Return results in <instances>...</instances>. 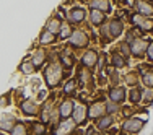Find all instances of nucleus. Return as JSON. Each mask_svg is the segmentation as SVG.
I'll list each match as a JSON object with an SVG mask.
<instances>
[{"instance_id":"f257e3e1","label":"nucleus","mask_w":153,"mask_h":135,"mask_svg":"<svg viewBox=\"0 0 153 135\" xmlns=\"http://www.w3.org/2000/svg\"><path fill=\"white\" fill-rule=\"evenodd\" d=\"M65 73H67V70L64 68V65H62L59 60L49 62V64L42 68V80H44L46 86L49 90H56L64 83Z\"/></svg>"},{"instance_id":"f03ea898","label":"nucleus","mask_w":153,"mask_h":135,"mask_svg":"<svg viewBox=\"0 0 153 135\" xmlns=\"http://www.w3.org/2000/svg\"><path fill=\"white\" fill-rule=\"evenodd\" d=\"M91 41L93 39L86 30H83V28H75L74 33H72V36L67 39V44L75 50H86L91 46Z\"/></svg>"},{"instance_id":"7ed1b4c3","label":"nucleus","mask_w":153,"mask_h":135,"mask_svg":"<svg viewBox=\"0 0 153 135\" xmlns=\"http://www.w3.org/2000/svg\"><path fill=\"white\" fill-rule=\"evenodd\" d=\"M88 13L90 10L85 8V7L82 5H72L70 8L67 10V20L70 24H74V26H80V24H83L85 21H88Z\"/></svg>"},{"instance_id":"20e7f679","label":"nucleus","mask_w":153,"mask_h":135,"mask_svg":"<svg viewBox=\"0 0 153 135\" xmlns=\"http://www.w3.org/2000/svg\"><path fill=\"white\" fill-rule=\"evenodd\" d=\"M143 125H145L143 117L132 116V117H126L121 122V130H122V134H127V135H137L143 129Z\"/></svg>"},{"instance_id":"39448f33","label":"nucleus","mask_w":153,"mask_h":135,"mask_svg":"<svg viewBox=\"0 0 153 135\" xmlns=\"http://www.w3.org/2000/svg\"><path fill=\"white\" fill-rule=\"evenodd\" d=\"M100 52L101 50H98L96 47H88V49L80 56L78 64L83 65V67H88V68H93L94 70V68H96V64H98V59H100Z\"/></svg>"},{"instance_id":"423d86ee","label":"nucleus","mask_w":153,"mask_h":135,"mask_svg":"<svg viewBox=\"0 0 153 135\" xmlns=\"http://www.w3.org/2000/svg\"><path fill=\"white\" fill-rule=\"evenodd\" d=\"M39 111H41V106H39L38 99H31V98H25V99L20 101V112L26 117H34V116H39Z\"/></svg>"},{"instance_id":"0eeeda50","label":"nucleus","mask_w":153,"mask_h":135,"mask_svg":"<svg viewBox=\"0 0 153 135\" xmlns=\"http://www.w3.org/2000/svg\"><path fill=\"white\" fill-rule=\"evenodd\" d=\"M148 42H150V39H147L143 36V38H138L135 41L130 42V50H132V59L135 60H142L145 59V56H147V47H148Z\"/></svg>"},{"instance_id":"6e6552de","label":"nucleus","mask_w":153,"mask_h":135,"mask_svg":"<svg viewBox=\"0 0 153 135\" xmlns=\"http://www.w3.org/2000/svg\"><path fill=\"white\" fill-rule=\"evenodd\" d=\"M108 26H109V31H111V36L114 39H119L127 31L126 21H124L122 16H111L108 20Z\"/></svg>"},{"instance_id":"1a4fd4ad","label":"nucleus","mask_w":153,"mask_h":135,"mask_svg":"<svg viewBox=\"0 0 153 135\" xmlns=\"http://www.w3.org/2000/svg\"><path fill=\"white\" fill-rule=\"evenodd\" d=\"M30 59L33 60V64L36 65V68L42 70L47 64H49V50H46V47H39V49H34L30 54Z\"/></svg>"},{"instance_id":"9d476101","label":"nucleus","mask_w":153,"mask_h":135,"mask_svg":"<svg viewBox=\"0 0 153 135\" xmlns=\"http://www.w3.org/2000/svg\"><path fill=\"white\" fill-rule=\"evenodd\" d=\"M104 114H108L106 111V103L101 99H94L91 103L88 104V117L90 120H93V122H96L100 117H103Z\"/></svg>"},{"instance_id":"9b49d317","label":"nucleus","mask_w":153,"mask_h":135,"mask_svg":"<svg viewBox=\"0 0 153 135\" xmlns=\"http://www.w3.org/2000/svg\"><path fill=\"white\" fill-rule=\"evenodd\" d=\"M76 78H78V82H80V86H88V85H96V83H93V82H96V80H93L94 78V73H93V68H88V67H83V65H80L78 64V67H76Z\"/></svg>"},{"instance_id":"f8f14e48","label":"nucleus","mask_w":153,"mask_h":135,"mask_svg":"<svg viewBox=\"0 0 153 135\" xmlns=\"http://www.w3.org/2000/svg\"><path fill=\"white\" fill-rule=\"evenodd\" d=\"M106 96L109 101H114V103L124 104L127 101V90L126 86L117 85V86H109L106 91Z\"/></svg>"},{"instance_id":"ddd939ff","label":"nucleus","mask_w":153,"mask_h":135,"mask_svg":"<svg viewBox=\"0 0 153 135\" xmlns=\"http://www.w3.org/2000/svg\"><path fill=\"white\" fill-rule=\"evenodd\" d=\"M76 124L74 119H62L59 124H57L56 127H54V132L52 135H72L76 130Z\"/></svg>"},{"instance_id":"4468645a","label":"nucleus","mask_w":153,"mask_h":135,"mask_svg":"<svg viewBox=\"0 0 153 135\" xmlns=\"http://www.w3.org/2000/svg\"><path fill=\"white\" fill-rule=\"evenodd\" d=\"M90 10V13H88V23H90V26L91 28H100V26H103V24H106L108 23V15L104 12H101V10H96V8H88Z\"/></svg>"},{"instance_id":"2eb2a0df","label":"nucleus","mask_w":153,"mask_h":135,"mask_svg":"<svg viewBox=\"0 0 153 135\" xmlns=\"http://www.w3.org/2000/svg\"><path fill=\"white\" fill-rule=\"evenodd\" d=\"M72 119L75 120L76 125H85V124L90 120V117H88V106H86L85 103H76L75 109H74V114H72Z\"/></svg>"},{"instance_id":"dca6fc26","label":"nucleus","mask_w":153,"mask_h":135,"mask_svg":"<svg viewBox=\"0 0 153 135\" xmlns=\"http://www.w3.org/2000/svg\"><path fill=\"white\" fill-rule=\"evenodd\" d=\"M56 106H57V103L54 101V98L46 99L44 104L41 106V111H39V120H41V122H44L46 125H47V124H51L52 112H54V109H56Z\"/></svg>"},{"instance_id":"f3484780","label":"nucleus","mask_w":153,"mask_h":135,"mask_svg":"<svg viewBox=\"0 0 153 135\" xmlns=\"http://www.w3.org/2000/svg\"><path fill=\"white\" fill-rule=\"evenodd\" d=\"M75 101L72 99L70 96H65L64 99H60L59 103V111H60V119H70L72 114H74L75 109Z\"/></svg>"},{"instance_id":"a211bd4d","label":"nucleus","mask_w":153,"mask_h":135,"mask_svg":"<svg viewBox=\"0 0 153 135\" xmlns=\"http://www.w3.org/2000/svg\"><path fill=\"white\" fill-rule=\"evenodd\" d=\"M109 65H112V67L117 68V70H122V68H126L127 65H129V59H126V57H124L121 52H117V49L114 47V49L109 52Z\"/></svg>"},{"instance_id":"6ab92c4d","label":"nucleus","mask_w":153,"mask_h":135,"mask_svg":"<svg viewBox=\"0 0 153 135\" xmlns=\"http://www.w3.org/2000/svg\"><path fill=\"white\" fill-rule=\"evenodd\" d=\"M62 24H64V20H62L57 13H54V15H51L49 18H47V21L44 24V30H47V31H51V33H54V34L59 36V33L62 30Z\"/></svg>"},{"instance_id":"aec40b11","label":"nucleus","mask_w":153,"mask_h":135,"mask_svg":"<svg viewBox=\"0 0 153 135\" xmlns=\"http://www.w3.org/2000/svg\"><path fill=\"white\" fill-rule=\"evenodd\" d=\"M56 42H59V36L54 34V33L47 31V30H42L38 36V44L41 47H49V46H54Z\"/></svg>"},{"instance_id":"412c9836","label":"nucleus","mask_w":153,"mask_h":135,"mask_svg":"<svg viewBox=\"0 0 153 135\" xmlns=\"http://www.w3.org/2000/svg\"><path fill=\"white\" fill-rule=\"evenodd\" d=\"M140 80H142V75H140V72L137 70H129V72H126V73L122 75V83L127 86V88H132V86H138L140 85Z\"/></svg>"},{"instance_id":"4be33fe9","label":"nucleus","mask_w":153,"mask_h":135,"mask_svg":"<svg viewBox=\"0 0 153 135\" xmlns=\"http://www.w3.org/2000/svg\"><path fill=\"white\" fill-rule=\"evenodd\" d=\"M78 86H80V82L76 76L74 78H67L64 83H62V93L65 96H75L78 93Z\"/></svg>"},{"instance_id":"5701e85b","label":"nucleus","mask_w":153,"mask_h":135,"mask_svg":"<svg viewBox=\"0 0 153 135\" xmlns=\"http://www.w3.org/2000/svg\"><path fill=\"white\" fill-rule=\"evenodd\" d=\"M142 99H143V88H140V85L127 90V101L132 106H138L142 103Z\"/></svg>"},{"instance_id":"b1692460","label":"nucleus","mask_w":153,"mask_h":135,"mask_svg":"<svg viewBox=\"0 0 153 135\" xmlns=\"http://www.w3.org/2000/svg\"><path fill=\"white\" fill-rule=\"evenodd\" d=\"M88 8H96L104 12L109 16L112 13V0H90L88 2Z\"/></svg>"},{"instance_id":"393cba45","label":"nucleus","mask_w":153,"mask_h":135,"mask_svg":"<svg viewBox=\"0 0 153 135\" xmlns=\"http://www.w3.org/2000/svg\"><path fill=\"white\" fill-rule=\"evenodd\" d=\"M134 12L140 13V15H143V16L153 18V3L150 0H137L135 10H134Z\"/></svg>"},{"instance_id":"a878e982","label":"nucleus","mask_w":153,"mask_h":135,"mask_svg":"<svg viewBox=\"0 0 153 135\" xmlns=\"http://www.w3.org/2000/svg\"><path fill=\"white\" fill-rule=\"evenodd\" d=\"M16 117L12 114H8V112H3L2 117H0V129L3 130V132H12L13 127L16 125Z\"/></svg>"},{"instance_id":"bb28decb","label":"nucleus","mask_w":153,"mask_h":135,"mask_svg":"<svg viewBox=\"0 0 153 135\" xmlns=\"http://www.w3.org/2000/svg\"><path fill=\"white\" fill-rule=\"evenodd\" d=\"M114 41V38L111 36V31H109V26L108 23L103 24V26L98 28V42H100L101 46H106V44H111V42Z\"/></svg>"},{"instance_id":"cd10ccee","label":"nucleus","mask_w":153,"mask_h":135,"mask_svg":"<svg viewBox=\"0 0 153 135\" xmlns=\"http://www.w3.org/2000/svg\"><path fill=\"white\" fill-rule=\"evenodd\" d=\"M94 125H96L98 130L108 132V130L111 129L112 125H114V116H112V114H104L103 117H100L96 122H94Z\"/></svg>"},{"instance_id":"c85d7f7f","label":"nucleus","mask_w":153,"mask_h":135,"mask_svg":"<svg viewBox=\"0 0 153 135\" xmlns=\"http://www.w3.org/2000/svg\"><path fill=\"white\" fill-rule=\"evenodd\" d=\"M18 68H20V72H21L23 75H28V76H30V75H34L36 72H38L36 65L33 64V60L30 59V57H28V59H25L23 62H21L20 67H18Z\"/></svg>"},{"instance_id":"c756f323","label":"nucleus","mask_w":153,"mask_h":135,"mask_svg":"<svg viewBox=\"0 0 153 135\" xmlns=\"http://www.w3.org/2000/svg\"><path fill=\"white\" fill-rule=\"evenodd\" d=\"M138 38H143V33H142V30H138L137 26L127 28L126 34H124V39H126L127 42H132V41H135V39H138Z\"/></svg>"},{"instance_id":"7c9ffc66","label":"nucleus","mask_w":153,"mask_h":135,"mask_svg":"<svg viewBox=\"0 0 153 135\" xmlns=\"http://www.w3.org/2000/svg\"><path fill=\"white\" fill-rule=\"evenodd\" d=\"M75 30V26L74 24H70L68 21H64V24H62V30L59 33V41H64V42H67V39L72 36V33H74Z\"/></svg>"},{"instance_id":"2f4dec72","label":"nucleus","mask_w":153,"mask_h":135,"mask_svg":"<svg viewBox=\"0 0 153 135\" xmlns=\"http://www.w3.org/2000/svg\"><path fill=\"white\" fill-rule=\"evenodd\" d=\"M116 49H117V52H121L126 59H132V50H130V42H127L126 39H122V41H119L117 44H116Z\"/></svg>"},{"instance_id":"473e14b6","label":"nucleus","mask_w":153,"mask_h":135,"mask_svg":"<svg viewBox=\"0 0 153 135\" xmlns=\"http://www.w3.org/2000/svg\"><path fill=\"white\" fill-rule=\"evenodd\" d=\"M142 85L143 88H153V68H147L145 72H142Z\"/></svg>"},{"instance_id":"72a5a7b5","label":"nucleus","mask_w":153,"mask_h":135,"mask_svg":"<svg viewBox=\"0 0 153 135\" xmlns=\"http://www.w3.org/2000/svg\"><path fill=\"white\" fill-rule=\"evenodd\" d=\"M106 111H108V114H112V116H116V114H119V112L122 111V104H119V103H114V101H106Z\"/></svg>"},{"instance_id":"f704fd0d","label":"nucleus","mask_w":153,"mask_h":135,"mask_svg":"<svg viewBox=\"0 0 153 135\" xmlns=\"http://www.w3.org/2000/svg\"><path fill=\"white\" fill-rule=\"evenodd\" d=\"M46 124L41 122V120H38V122H31V129H33V134L34 135H46Z\"/></svg>"},{"instance_id":"c9c22d12","label":"nucleus","mask_w":153,"mask_h":135,"mask_svg":"<svg viewBox=\"0 0 153 135\" xmlns=\"http://www.w3.org/2000/svg\"><path fill=\"white\" fill-rule=\"evenodd\" d=\"M10 135H28V127L23 122H16V125L13 127Z\"/></svg>"},{"instance_id":"e433bc0d","label":"nucleus","mask_w":153,"mask_h":135,"mask_svg":"<svg viewBox=\"0 0 153 135\" xmlns=\"http://www.w3.org/2000/svg\"><path fill=\"white\" fill-rule=\"evenodd\" d=\"M142 103L145 106H150L153 103V88H143V99Z\"/></svg>"},{"instance_id":"4c0bfd02","label":"nucleus","mask_w":153,"mask_h":135,"mask_svg":"<svg viewBox=\"0 0 153 135\" xmlns=\"http://www.w3.org/2000/svg\"><path fill=\"white\" fill-rule=\"evenodd\" d=\"M135 3H137V0H122L121 5L126 12H132V10H135Z\"/></svg>"},{"instance_id":"58836bf2","label":"nucleus","mask_w":153,"mask_h":135,"mask_svg":"<svg viewBox=\"0 0 153 135\" xmlns=\"http://www.w3.org/2000/svg\"><path fill=\"white\" fill-rule=\"evenodd\" d=\"M47 96H49V88H41L38 91V98H36V99H38L39 103H42V101L47 99Z\"/></svg>"},{"instance_id":"ea45409f","label":"nucleus","mask_w":153,"mask_h":135,"mask_svg":"<svg viewBox=\"0 0 153 135\" xmlns=\"http://www.w3.org/2000/svg\"><path fill=\"white\" fill-rule=\"evenodd\" d=\"M145 59H147V62L153 64V39H150V42H148V47H147V56H145Z\"/></svg>"},{"instance_id":"a19ab883","label":"nucleus","mask_w":153,"mask_h":135,"mask_svg":"<svg viewBox=\"0 0 153 135\" xmlns=\"http://www.w3.org/2000/svg\"><path fill=\"white\" fill-rule=\"evenodd\" d=\"M91 135H106V132H103V130H98V129H96Z\"/></svg>"},{"instance_id":"79ce46f5","label":"nucleus","mask_w":153,"mask_h":135,"mask_svg":"<svg viewBox=\"0 0 153 135\" xmlns=\"http://www.w3.org/2000/svg\"><path fill=\"white\" fill-rule=\"evenodd\" d=\"M74 2H75V0H62V5L65 7V5H68V3H74Z\"/></svg>"},{"instance_id":"37998d69","label":"nucleus","mask_w":153,"mask_h":135,"mask_svg":"<svg viewBox=\"0 0 153 135\" xmlns=\"http://www.w3.org/2000/svg\"><path fill=\"white\" fill-rule=\"evenodd\" d=\"M78 2H86V3H88V2H90V0H78Z\"/></svg>"},{"instance_id":"c03bdc74","label":"nucleus","mask_w":153,"mask_h":135,"mask_svg":"<svg viewBox=\"0 0 153 135\" xmlns=\"http://www.w3.org/2000/svg\"><path fill=\"white\" fill-rule=\"evenodd\" d=\"M2 135H5V132H3V134H2Z\"/></svg>"},{"instance_id":"a18cd8bd","label":"nucleus","mask_w":153,"mask_h":135,"mask_svg":"<svg viewBox=\"0 0 153 135\" xmlns=\"http://www.w3.org/2000/svg\"><path fill=\"white\" fill-rule=\"evenodd\" d=\"M150 2H152V3H153V0H150Z\"/></svg>"},{"instance_id":"49530a36","label":"nucleus","mask_w":153,"mask_h":135,"mask_svg":"<svg viewBox=\"0 0 153 135\" xmlns=\"http://www.w3.org/2000/svg\"><path fill=\"white\" fill-rule=\"evenodd\" d=\"M72 135H75V134H72Z\"/></svg>"},{"instance_id":"de8ad7c7","label":"nucleus","mask_w":153,"mask_h":135,"mask_svg":"<svg viewBox=\"0 0 153 135\" xmlns=\"http://www.w3.org/2000/svg\"><path fill=\"white\" fill-rule=\"evenodd\" d=\"M126 135H127V134H126Z\"/></svg>"}]
</instances>
